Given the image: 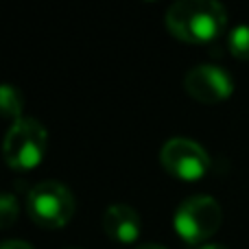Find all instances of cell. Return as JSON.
<instances>
[{
  "mask_svg": "<svg viewBox=\"0 0 249 249\" xmlns=\"http://www.w3.org/2000/svg\"><path fill=\"white\" fill-rule=\"evenodd\" d=\"M29 216L39 228H64L74 214V197L59 181H39L26 197Z\"/></svg>",
  "mask_w": 249,
  "mask_h": 249,
  "instance_id": "277c9868",
  "label": "cell"
},
{
  "mask_svg": "<svg viewBox=\"0 0 249 249\" xmlns=\"http://www.w3.org/2000/svg\"><path fill=\"white\" fill-rule=\"evenodd\" d=\"M22 112H24V96H22L20 88L11 86V83H0V116L18 123L24 118Z\"/></svg>",
  "mask_w": 249,
  "mask_h": 249,
  "instance_id": "ba28073f",
  "label": "cell"
},
{
  "mask_svg": "<svg viewBox=\"0 0 249 249\" xmlns=\"http://www.w3.org/2000/svg\"><path fill=\"white\" fill-rule=\"evenodd\" d=\"M0 249H33L26 241H18V238H13V241H2L0 243Z\"/></svg>",
  "mask_w": 249,
  "mask_h": 249,
  "instance_id": "8fae6325",
  "label": "cell"
},
{
  "mask_svg": "<svg viewBox=\"0 0 249 249\" xmlns=\"http://www.w3.org/2000/svg\"><path fill=\"white\" fill-rule=\"evenodd\" d=\"M228 46L234 57L249 59V24H238L228 37Z\"/></svg>",
  "mask_w": 249,
  "mask_h": 249,
  "instance_id": "9c48e42d",
  "label": "cell"
},
{
  "mask_svg": "<svg viewBox=\"0 0 249 249\" xmlns=\"http://www.w3.org/2000/svg\"><path fill=\"white\" fill-rule=\"evenodd\" d=\"M221 223H223V210L219 201L208 195L186 199L177 208L175 219H173L177 234L188 245H203L208 238L219 232Z\"/></svg>",
  "mask_w": 249,
  "mask_h": 249,
  "instance_id": "3957f363",
  "label": "cell"
},
{
  "mask_svg": "<svg viewBox=\"0 0 249 249\" xmlns=\"http://www.w3.org/2000/svg\"><path fill=\"white\" fill-rule=\"evenodd\" d=\"M20 216V206L18 199L11 193L0 190V230H9Z\"/></svg>",
  "mask_w": 249,
  "mask_h": 249,
  "instance_id": "30bf717a",
  "label": "cell"
},
{
  "mask_svg": "<svg viewBox=\"0 0 249 249\" xmlns=\"http://www.w3.org/2000/svg\"><path fill=\"white\" fill-rule=\"evenodd\" d=\"M68 249H79V247H68Z\"/></svg>",
  "mask_w": 249,
  "mask_h": 249,
  "instance_id": "5bb4252c",
  "label": "cell"
},
{
  "mask_svg": "<svg viewBox=\"0 0 249 249\" xmlns=\"http://www.w3.org/2000/svg\"><path fill=\"white\" fill-rule=\"evenodd\" d=\"M197 249H228L221 243H203V245H197Z\"/></svg>",
  "mask_w": 249,
  "mask_h": 249,
  "instance_id": "7c38bea8",
  "label": "cell"
},
{
  "mask_svg": "<svg viewBox=\"0 0 249 249\" xmlns=\"http://www.w3.org/2000/svg\"><path fill=\"white\" fill-rule=\"evenodd\" d=\"M103 230L112 241L131 245L140 236V216L127 203H112L103 212Z\"/></svg>",
  "mask_w": 249,
  "mask_h": 249,
  "instance_id": "52a82bcc",
  "label": "cell"
},
{
  "mask_svg": "<svg viewBox=\"0 0 249 249\" xmlns=\"http://www.w3.org/2000/svg\"><path fill=\"white\" fill-rule=\"evenodd\" d=\"M48 131L37 118H22L9 127L2 140V158L16 171H31L44 160Z\"/></svg>",
  "mask_w": 249,
  "mask_h": 249,
  "instance_id": "7a4b0ae2",
  "label": "cell"
},
{
  "mask_svg": "<svg viewBox=\"0 0 249 249\" xmlns=\"http://www.w3.org/2000/svg\"><path fill=\"white\" fill-rule=\"evenodd\" d=\"M184 88L199 103H221L234 92V81L221 66L201 64L188 70L184 77Z\"/></svg>",
  "mask_w": 249,
  "mask_h": 249,
  "instance_id": "8992f818",
  "label": "cell"
},
{
  "mask_svg": "<svg viewBox=\"0 0 249 249\" xmlns=\"http://www.w3.org/2000/svg\"><path fill=\"white\" fill-rule=\"evenodd\" d=\"M160 162L173 177L184 181L201 179L210 166L206 149L190 138H171L160 151Z\"/></svg>",
  "mask_w": 249,
  "mask_h": 249,
  "instance_id": "5b68a950",
  "label": "cell"
},
{
  "mask_svg": "<svg viewBox=\"0 0 249 249\" xmlns=\"http://www.w3.org/2000/svg\"><path fill=\"white\" fill-rule=\"evenodd\" d=\"M138 249H166V247H162V245H158V243H146V245H140Z\"/></svg>",
  "mask_w": 249,
  "mask_h": 249,
  "instance_id": "4fadbf2b",
  "label": "cell"
},
{
  "mask_svg": "<svg viewBox=\"0 0 249 249\" xmlns=\"http://www.w3.org/2000/svg\"><path fill=\"white\" fill-rule=\"evenodd\" d=\"M225 24L228 13L216 0H177L166 11L168 31L181 42H212L223 33Z\"/></svg>",
  "mask_w": 249,
  "mask_h": 249,
  "instance_id": "6da1fadb",
  "label": "cell"
}]
</instances>
